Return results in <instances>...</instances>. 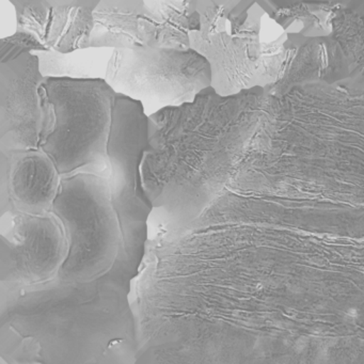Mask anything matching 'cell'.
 I'll list each match as a JSON object with an SVG mask.
<instances>
[{
	"mask_svg": "<svg viewBox=\"0 0 364 364\" xmlns=\"http://www.w3.org/2000/svg\"><path fill=\"white\" fill-rule=\"evenodd\" d=\"M191 309L193 364H364V240L233 223Z\"/></svg>",
	"mask_w": 364,
	"mask_h": 364,
	"instance_id": "obj_1",
	"label": "cell"
},
{
	"mask_svg": "<svg viewBox=\"0 0 364 364\" xmlns=\"http://www.w3.org/2000/svg\"><path fill=\"white\" fill-rule=\"evenodd\" d=\"M228 188L364 208V82H309L274 97Z\"/></svg>",
	"mask_w": 364,
	"mask_h": 364,
	"instance_id": "obj_2",
	"label": "cell"
},
{
	"mask_svg": "<svg viewBox=\"0 0 364 364\" xmlns=\"http://www.w3.org/2000/svg\"><path fill=\"white\" fill-rule=\"evenodd\" d=\"M272 103L265 89L223 97L210 87L193 103L149 116L150 146L141 167L153 203L149 232L181 229L223 195Z\"/></svg>",
	"mask_w": 364,
	"mask_h": 364,
	"instance_id": "obj_3",
	"label": "cell"
},
{
	"mask_svg": "<svg viewBox=\"0 0 364 364\" xmlns=\"http://www.w3.org/2000/svg\"><path fill=\"white\" fill-rule=\"evenodd\" d=\"M132 285L0 289L1 364H136Z\"/></svg>",
	"mask_w": 364,
	"mask_h": 364,
	"instance_id": "obj_4",
	"label": "cell"
},
{
	"mask_svg": "<svg viewBox=\"0 0 364 364\" xmlns=\"http://www.w3.org/2000/svg\"><path fill=\"white\" fill-rule=\"evenodd\" d=\"M201 28L191 46L210 63L220 97L268 90L280 80L291 56L284 29L259 1L196 0Z\"/></svg>",
	"mask_w": 364,
	"mask_h": 364,
	"instance_id": "obj_5",
	"label": "cell"
},
{
	"mask_svg": "<svg viewBox=\"0 0 364 364\" xmlns=\"http://www.w3.org/2000/svg\"><path fill=\"white\" fill-rule=\"evenodd\" d=\"M52 212L60 219L69 240L63 284L106 280L133 284L144 255L125 240L107 178L88 173L63 178Z\"/></svg>",
	"mask_w": 364,
	"mask_h": 364,
	"instance_id": "obj_6",
	"label": "cell"
},
{
	"mask_svg": "<svg viewBox=\"0 0 364 364\" xmlns=\"http://www.w3.org/2000/svg\"><path fill=\"white\" fill-rule=\"evenodd\" d=\"M44 89L56 114L42 150L61 178L80 173L110 178L108 144L117 93L105 80L46 77Z\"/></svg>",
	"mask_w": 364,
	"mask_h": 364,
	"instance_id": "obj_7",
	"label": "cell"
},
{
	"mask_svg": "<svg viewBox=\"0 0 364 364\" xmlns=\"http://www.w3.org/2000/svg\"><path fill=\"white\" fill-rule=\"evenodd\" d=\"M106 82L117 95L159 106V110L193 103L210 88V63L195 50H165L142 46L114 50Z\"/></svg>",
	"mask_w": 364,
	"mask_h": 364,
	"instance_id": "obj_8",
	"label": "cell"
},
{
	"mask_svg": "<svg viewBox=\"0 0 364 364\" xmlns=\"http://www.w3.org/2000/svg\"><path fill=\"white\" fill-rule=\"evenodd\" d=\"M150 118L140 102L117 95L108 144L110 197L125 240L144 255L153 203L142 180V163L150 146Z\"/></svg>",
	"mask_w": 364,
	"mask_h": 364,
	"instance_id": "obj_9",
	"label": "cell"
},
{
	"mask_svg": "<svg viewBox=\"0 0 364 364\" xmlns=\"http://www.w3.org/2000/svg\"><path fill=\"white\" fill-rule=\"evenodd\" d=\"M44 80L33 53L0 63V151L39 150L52 135L56 114Z\"/></svg>",
	"mask_w": 364,
	"mask_h": 364,
	"instance_id": "obj_10",
	"label": "cell"
},
{
	"mask_svg": "<svg viewBox=\"0 0 364 364\" xmlns=\"http://www.w3.org/2000/svg\"><path fill=\"white\" fill-rule=\"evenodd\" d=\"M218 199L232 216L247 223L364 240V208L318 200L240 193L230 188Z\"/></svg>",
	"mask_w": 364,
	"mask_h": 364,
	"instance_id": "obj_11",
	"label": "cell"
},
{
	"mask_svg": "<svg viewBox=\"0 0 364 364\" xmlns=\"http://www.w3.org/2000/svg\"><path fill=\"white\" fill-rule=\"evenodd\" d=\"M61 180L42 149L0 151V216L50 214Z\"/></svg>",
	"mask_w": 364,
	"mask_h": 364,
	"instance_id": "obj_12",
	"label": "cell"
},
{
	"mask_svg": "<svg viewBox=\"0 0 364 364\" xmlns=\"http://www.w3.org/2000/svg\"><path fill=\"white\" fill-rule=\"evenodd\" d=\"M16 31L36 36L48 50L70 54L89 48L97 0H10Z\"/></svg>",
	"mask_w": 364,
	"mask_h": 364,
	"instance_id": "obj_13",
	"label": "cell"
},
{
	"mask_svg": "<svg viewBox=\"0 0 364 364\" xmlns=\"http://www.w3.org/2000/svg\"><path fill=\"white\" fill-rule=\"evenodd\" d=\"M93 18L89 48L127 50L152 44L150 12L144 0H101Z\"/></svg>",
	"mask_w": 364,
	"mask_h": 364,
	"instance_id": "obj_14",
	"label": "cell"
},
{
	"mask_svg": "<svg viewBox=\"0 0 364 364\" xmlns=\"http://www.w3.org/2000/svg\"><path fill=\"white\" fill-rule=\"evenodd\" d=\"M152 24L151 46L191 50V33L201 28L196 0H146Z\"/></svg>",
	"mask_w": 364,
	"mask_h": 364,
	"instance_id": "obj_15",
	"label": "cell"
},
{
	"mask_svg": "<svg viewBox=\"0 0 364 364\" xmlns=\"http://www.w3.org/2000/svg\"><path fill=\"white\" fill-rule=\"evenodd\" d=\"M338 4L261 1L259 5L284 29L289 43L295 44L331 36L332 16Z\"/></svg>",
	"mask_w": 364,
	"mask_h": 364,
	"instance_id": "obj_16",
	"label": "cell"
},
{
	"mask_svg": "<svg viewBox=\"0 0 364 364\" xmlns=\"http://www.w3.org/2000/svg\"><path fill=\"white\" fill-rule=\"evenodd\" d=\"M331 22L347 80L364 82V1H338Z\"/></svg>",
	"mask_w": 364,
	"mask_h": 364,
	"instance_id": "obj_17",
	"label": "cell"
},
{
	"mask_svg": "<svg viewBox=\"0 0 364 364\" xmlns=\"http://www.w3.org/2000/svg\"><path fill=\"white\" fill-rule=\"evenodd\" d=\"M114 50L86 48L70 54L55 50L36 53L40 60V70L44 77L70 80H104Z\"/></svg>",
	"mask_w": 364,
	"mask_h": 364,
	"instance_id": "obj_18",
	"label": "cell"
},
{
	"mask_svg": "<svg viewBox=\"0 0 364 364\" xmlns=\"http://www.w3.org/2000/svg\"><path fill=\"white\" fill-rule=\"evenodd\" d=\"M48 48L36 36L28 33H16L0 40V63H8L28 53L48 52Z\"/></svg>",
	"mask_w": 364,
	"mask_h": 364,
	"instance_id": "obj_19",
	"label": "cell"
}]
</instances>
